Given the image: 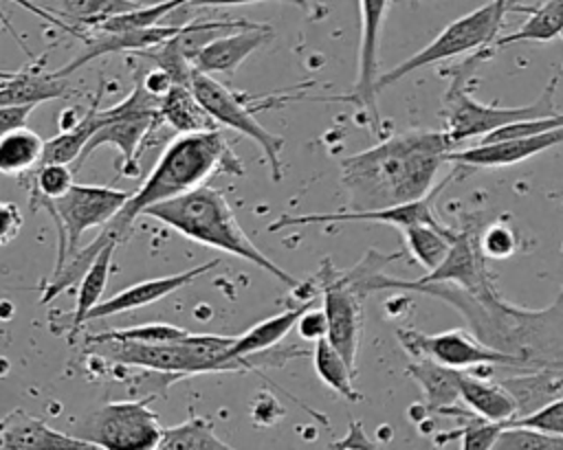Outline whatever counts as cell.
Returning <instances> with one entry per match:
<instances>
[{
  "instance_id": "f1b7e54d",
  "label": "cell",
  "mask_w": 563,
  "mask_h": 450,
  "mask_svg": "<svg viewBox=\"0 0 563 450\" xmlns=\"http://www.w3.org/2000/svg\"><path fill=\"white\" fill-rule=\"evenodd\" d=\"M457 230L444 226L442 222H420L402 228V237L407 244L409 255L427 270H433L440 266V261L446 257Z\"/></svg>"
},
{
  "instance_id": "cb8c5ba5",
  "label": "cell",
  "mask_w": 563,
  "mask_h": 450,
  "mask_svg": "<svg viewBox=\"0 0 563 450\" xmlns=\"http://www.w3.org/2000/svg\"><path fill=\"white\" fill-rule=\"evenodd\" d=\"M416 362L407 364V373L420 386L427 410L440 413L446 406L457 404L460 400V378L462 369L446 367L433 358H413Z\"/></svg>"
},
{
  "instance_id": "e575fe53",
  "label": "cell",
  "mask_w": 563,
  "mask_h": 450,
  "mask_svg": "<svg viewBox=\"0 0 563 450\" xmlns=\"http://www.w3.org/2000/svg\"><path fill=\"white\" fill-rule=\"evenodd\" d=\"M255 22L249 20H198V22H187L180 24L178 33L172 35L174 44L178 46V50L194 61V57L213 40L227 35V33H235L242 29L253 26Z\"/></svg>"
},
{
  "instance_id": "8992f818",
  "label": "cell",
  "mask_w": 563,
  "mask_h": 450,
  "mask_svg": "<svg viewBox=\"0 0 563 450\" xmlns=\"http://www.w3.org/2000/svg\"><path fill=\"white\" fill-rule=\"evenodd\" d=\"M99 112H101L103 123L90 136V140L81 149L75 165L81 167L86 162V158L101 145H114L121 154L119 173L128 176V178H136L141 171L139 156L143 151V143L163 123L161 97L152 94L143 86L141 77L136 75L132 92L117 105L99 110Z\"/></svg>"
},
{
  "instance_id": "4316f807",
  "label": "cell",
  "mask_w": 563,
  "mask_h": 450,
  "mask_svg": "<svg viewBox=\"0 0 563 450\" xmlns=\"http://www.w3.org/2000/svg\"><path fill=\"white\" fill-rule=\"evenodd\" d=\"M314 305V296L310 299H303L299 305L295 307H288L284 310L282 314H275L271 318H264L260 320L257 325H253L251 329H246L242 336H235V342L231 345L229 349V356L231 358H238V356H246V353H253V351H262V349H268L273 345H279L282 338L292 329L297 327V320L299 316Z\"/></svg>"
},
{
  "instance_id": "83f0119b",
  "label": "cell",
  "mask_w": 563,
  "mask_h": 450,
  "mask_svg": "<svg viewBox=\"0 0 563 450\" xmlns=\"http://www.w3.org/2000/svg\"><path fill=\"white\" fill-rule=\"evenodd\" d=\"M44 143L46 140L26 125L13 127L4 136H0V173H31L42 162Z\"/></svg>"
},
{
  "instance_id": "6da1fadb",
  "label": "cell",
  "mask_w": 563,
  "mask_h": 450,
  "mask_svg": "<svg viewBox=\"0 0 563 450\" xmlns=\"http://www.w3.org/2000/svg\"><path fill=\"white\" fill-rule=\"evenodd\" d=\"M374 290H411L440 299L462 314L466 329L477 340L519 358L528 371H563V290L543 310L510 305L495 292L493 279L475 290H466L446 281H402L380 270L367 279V292Z\"/></svg>"
},
{
  "instance_id": "4fadbf2b",
  "label": "cell",
  "mask_w": 563,
  "mask_h": 450,
  "mask_svg": "<svg viewBox=\"0 0 563 450\" xmlns=\"http://www.w3.org/2000/svg\"><path fill=\"white\" fill-rule=\"evenodd\" d=\"M400 347L411 358H433L453 369L479 367V364H497V367H515L528 369L519 358L501 353L482 340H477L468 329H449L442 334H422L416 329H398Z\"/></svg>"
},
{
  "instance_id": "bcb514c9",
  "label": "cell",
  "mask_w": 563,
  "mask_h": 450,
  "mask_svg": "<svg viewBox=\"0 0 563 450\" xmlns=\"http://www.w3.org/2000/svg\"><path fill=\"white\" fill-rule=\"evenodd\" d=\"M35 108L37 105H9V108H0V136L11 132L13 127L26 125V119L31 116V112Z\"/></svg>"
},
{
  "instance_id": "3957f363",
  "label": "cell",
  "mask_w": 563,
  "mask_h": 450,
  "mask_svg": "<svg viewBox=\"0 0 563 450\" xmlns=\"http://www.w3.org/2000/svg\"><path fill=\"white\" fill-rule=\"evenodd\" d=\"M453 147L446 132L407 130L341 158V187L350 211L385 209L429 195Z\"/></svg>"
},
{
  "instance_id": "7c38bea8",
  "label": "cell",
  "mask_w": 563,
  "mask_h": 450,
  "mask_svg": "<svg viewBox=\"0 0 563 450\" xmlns=\"http://www.w3.org/2000/svg\"><path fill=\"white\" fill-rule=\"evenodd\" d=\"M152 397L108 402L99 406L84 424L79 437L95 448H158L161 424L150 408Z\"/></svg>"
},
{
  "instance_id": "d6986e66",
  "label": "cell",
  "mask_w": 563,
  "mask_h": 450,
  "mask_svg": "<svg viewBox=\"0 0 563 450\" xmlns=\"http://www.w3.org/2000/svg\"><path fill=\"white\" fill-rule=\"evenodd\" d=\"M0 448L13 450H86L95 448L88 439L79 435H66L42 419L31 417L22 408H15L0 417Z\"/></svg>"
},
{
  "instance_id": "681fc988",
  "label": "cell",
  "mask_w": 563,
  "mask_h": 450,
  "mask_svg": "<svg viewBox=\"0 0 563 450\" xmlns=\"http://www.w3.org/2000/svg\"><path fill=\"white\" fill-rule=\"evenodd\" d=\"M75 112H77V110H73V108H70V110H64V112L59 114V121H57L59 132H68V130H73V127L81 121V116H84V114L79 116V114H75Z\"/></svg>"
},
{
  "instance_id": "5b68a950",
  "label": "cell",
  "mask_w": 563,
  "mask_h": 450,
  "mask_svg": "<svg viewBox=\"0 0 563 450\" xmlns=\"http://www.w3.org/2000/svg\"><path fill=\"white\" fill-rule=\"evenodd\" d=\"M235 336L189 334L174 342H121L106 340L95 345V353L119 364H132L150 371L196 375L216 371H249L242 356L231 358L229 349Z\"/></svg>"
},
{
  "instance_id": "ffe728a7",
  "label": "cell",
  "mask_w": 563,
  "mask_h": 450,
  "mask_svg": "<svg viewBox=\"0 0 563 450\" xmlns=\"http://www.w3.org/2000/svg\"><path fill=\"white\" fill-rule=\"evenodd\" d=\"M273 40L271 24H253L249 29L227 33L211 44H207L196 57L194 66L200 72L207 75H227L233 77V72L240 68V64L260 46L268 44Z\"/></svg>"
},
{
  "instance_id": "8d00e7d4",
  "label": "cell",
  "mask_w": 563,
  "mask_h": 450,
  "mask_svg": "<svg viewBox=\"0 0 563 450\" xmlns=\"http://www.w3.org/2000/svg\"><path fill=\"white\" fill-rule=\"evenodd\" d=\"M141 7L136 0H59V13L84 26L86 31L99 22Z\"/></svg>"
},
{
  "instance_id": "4dcf8cb0",
  "label": "cell",
  "mask_w": 563,
  "mask_h": 450,
  "mask_svg": "<svg viewBox=\"0 0 563 450\" xmlns=\"http://www.w3.org/2000/svg\"><path fill=\"white\" fill-rule=\"evenodd\" d=\"M563 35V0H545L541 7L530 9V18L512 33L497 37L493 44L504 48L519 42H552Z\"/></svg>"
},
{
  "instance_id": "d4e9b609",
  "label": "cell",
  "mask_w": 563,
  "mask_h": 450,
  "mask_svg": "<svg viewBox=\"0 0 563 450\" xmlns=\"http://www.w3.org/2000/svg\"><path fill=\"white\" fill-rule=\"evenodd\" d=\"M161 116L176 134H196L220 130L218 121L207 112V108L198 101L191 88L174 83L161 97Z\"/></svg>"
},
{
  "instance_id": "7402d4cb",
  "label": "cell",
  "mask_w": 563,
  "mask_h": 450,
  "mask_svg": "<svg viewBox=\"0 0 563 450\" xmlns=\"http://www.w3.org/2000/svg\"><path fill=\"white\" fill-rule=\"evenodd\" d=\"M460 400L479 417L506 424L517 417V402L501 382H490L479 373L462 371Z\"/></svg>"
},
{
  "instance_id": "9a60e30c",
  "label": "cell",
  "mask_w": 563,
  "mask_h": 450,
  "mask_svg": "<svg viewBox=\"0 0 563 450\" xmlns=\"http://www.w3.org/2000/svg\"><path fill=\"white\" fill-rule=\"evenodd\" d=\"M435 191L429 195L396 204V206H385V209H369V211H339V213H308V215H282L275 222L268 224V230H282L290 226H306V224H328V222H380V224H391L396 228H407L411 224L420 222H440L431 209Z\"/></svg>"
},
{
  "instance_id": "7bdbcfd3",
  "label": "cell",
  "mask_w": 563,
  "mask_h": 450,
  "mask_svg": "<svg viewBox=\"0 0 563 450\" xmlns=\"http://www.w3.org/2000/svg\"><path fill=\"white\" fill-rule=\"evenodd\" d=\"M515 233L506 226V224H493L484 230L482 239H479V248L484 252V257H493V259H506L515 252Z\"/></svg>"
},
{
  "instance_id": "2e32d148",
  "label": "cell",
  "mask_w": 563,
  "mask_h": 450,
  "mask_svg": "<svg viewBox=\"0 0 563 450\" xmlns=\"http://www.w3.org/2000/svg\"><path fill=\"white\" fill-rule=\"evenodd\" d=\"M556 145H563V125L532 134V136H517V138H504V140H493V143H479L477 147L468 149H451L446 154L449 162L464 165V167H508L517 165L526 158H532L545 149H552Z\"/></svg>"
},
{
  "instance_id": "ba28073f",
  "label": "cell",
  "mask_w": 563,
  "mask_h": 450,
  "mask_svg": "<svg viewBox=\"0 0 563 450\" xmlns=\"http://www.w3.org/2000/svg\"><path fill=\"white\" fill-rule=\"evenodd\" d=\"M191 90L198 97V101L207 108V112L218 121L220 127L235 130L242 136H246L260 145V149L271 167V180L282 182V178H284V162H282L284 138L279 134L268 132L255 116L260 108H271V105H275V101L255 105V99H249L246 94L227 88L213 75L200 72L198 68L191 79Z\"/></svg>"
},
{
  "instance_id": "f907efd6",
  "label": "cell",
  "mask_w": 563,
  "mask_h": 450,
  "mask_svg": "<svg viewBox=\"0 0 563 450\" xmlns=\"http://www.w3.org/2000/svg\"><path fill=\"white\" fill-rule=\"evenodd\" d=\"M495 4H497L501 11H506V13H508V9H510V0H495Z\"/></svg>"
},
{
  "instance_id": "5bb4252c",
  "label": "cell",
  "mask_w": 563,
  "mask_h": 450,
  "mask_svg": "<svg viewBox=\"0 0 563 450\" xmlns=\"http://www.w3.org/2000/svg\"><path fill=\"white\" fill-rule=\"evenodd\" d=\"M389 0H358V15H361V40H358V68L356 81L350 94L339 97L341 101L354 103L358 110L365 112L369 125L380 132V114H378V44L380 31L387 15Z\"/></svg>"
},
{
  "instance_id": "603a6c76",
  "label": "cell",
  "mask_w": 563,
  "mask_h": 450,
  "mask_svg": "<svg viewBox=\"0 0 563 450\" xmlns=\"http://www.w3.org/2000/svg\"><path fill=\"white\" fill-rule=\"evenodd\" d=\"M73 94L68 79L55 72L22 70L11 72L0 81V108L9 105H40L59 97Z\"/></svg>"
},
{
  "instance_id": "836d02e7",
  "label": "cell",
  "mask_w": 563,
  "mask_h": 450,
  "mask_svg": "<svg viewBox=\"0 0 563 450\" xmlns=\"http://www.w3.org/2000/svg\"><path fill=\"white\" fill-rule=\"evenodd\" d=\"M548 371L550 369H537V373L532 375H519L501 382L517 402V417L532 413L534 408L554 400L559 391H563V378L550 375Z\"/></svg>"
},
{
  "instance_id": "d6a6232c",
  "label": "cell",
  "mask_w": 563,
  "mask_h": 450,
  "mask_svg": "<svg viewBox=\"0 0 563 450\" xmlns=\"http://www.w3.org/2000/svg\"><path fill=\"white\" fill-rule=\"evenodd\" d=\"M161 450H176V448H189V450H229L231 443L222 441L213 432V424L207 417L189 415L183 424L163 428L158 439Z\"/></svg>"
},
{
  "instance_id": "7a4b0ae2",
  "label": "cell",
  "mask_w": 563,
  "mask_h": 450,
  "mask_svg": "<svg viewBox=\"0 0 563 450\" xmlns=\"http://www.w3.org/2000/svg\"><path fill=\"white\" fill-rule=\"evenodd\" d=\"M216 173H244V165L231 149L224 134L220 130L178 134L163 149L145 182L136 191H132V195L119 209V213L106 226L99 228L97 237L90 244L81 246L64 263V268L51 277L48 285L42 292L40 303H51L55 296L79 283V279L106 244H123L130 237L134 220L143 215L147 206L187 193Z\"/></svg>"
},
{
  "instance_id": "f35d334b",
  "label": "cell",
  "mask_w": 563,
  "mask_h": 450,
  "mask_svg": "<svg viewBox=\"0 0 563 450\" xmlns=\"http://www.w3.org/2000/svg\"><path fill=\"white\" fill-rule=\"evenodd\" d=\"M26 176H31L29 202L31 200H57L75 184L73 169L66 162H42Z\"/></svg>"
},
{
  "instance_id": "9c48e42d",
  "label": "cell",
  "mask_w": 563,
  "mask_h": 450,
  "mask_svg": "<svg viewBox=\"0 0 563 450\" xmlns=\"http://www.w3.org/2000/svg\"><path fill=\"white\" fill-rule=\"evenodd\" d=\"M504 15H506V11H501L495 4V0H490V2L482 4L479 9L449 22L424 48H420L416 55L400 61L385 75H378L376 90L380 92L383 88L396 83L398 79H405L409 72L418 70L422 66L444 61V59L464 55L468 50H477L486 44H493L495 33L504 22Z\"/></svg>"
},
{
  "instance_id": "f6af8a7d",
  "label": "cell",
  "mask_w": 563,
  "mask_h": 450,
  "mask_svg": "<svg viewBox=\"0 0 563 450\" xmlns=\"http://www.w3.org/2000/svg\"><path fill=\"white\" fill-rule=\"evenodd\" d=\"M297 331L303 340H319L328 334V320H325V312L323 307L321 310H314V307H308L299 320H297Z\"/></svg>"
},
{
  "instance_id": "484cf974",
  "label": "cell",
  "mask_w": 563,
  "mask_h": 450,
  "mask_svg": "<svg viewBox=\"0 0 563 450\" xmlns=\"http://www.w3.org/2000/svg\"><path fill=\"white\" fill-rule=\"evenodd\" d=\"M103 79H101V83H99V90H97V94L92 97V101H90V105H88V110L84 112V116H81V121L73 127V130H68V132H59L57 136H53L51 140H46L44 143V154H42V162H66V165H73L77 158H79V154H81V149L86 147V143L90 140V136L99 130V125L103 123L101 121V97H103ZM40 162V165H42Z\"/></svg>"
},
{
  "instance_id": "277c9868",
  "label": "cell",
  "mask_w": 563,
  "mask_h": 450,
  "mask_svg": "<svg viewBox=\"0 0 563 450\" xmlns=\"http://www.w3.org/2000/svg\"><path fill=\"white\" fill-rule=\"evenodd\" d=\"M143 215H152L154 220L172 226L180 235L202 246L246 259L288 288H301L303 283L284 268H279L251 241V237L242 230L224 193L209 184H198L187 193L152 204L143 211Z\"/></svg>"
},
{
  "instance_id": "60d3db41",
  "label": "cell",
  "mask_w": 563,
  "mask_h": 450,
  "mask_svg": "<svg viewBox=\"0 0 563 450\" xmlns=\"http://www.w3.org/2000/svg\"><path fill=\"white\" fill-rule=\"evenodd\" d=\"M506 426H521V428H532V430L563 437V397H554L543 406L534 408L532 413L508 421Z\"/></svg>"
},
{
  "instance_id": "816d5d0a",
  "label": "cell",
  "mask_w": 563,
  "mask_h": 450,
  "mask_svg": "<svg viewBox=\"0 0 563 450\" xmlns=\"http://www.w3.org/2000/svg\"><path fill=\"white\" fill-rule=\"evenodd\" d=\"M9 75H11V72H0V77H9Z\"/></svg>"
},
{
  "instance_id": "f5cc1de1",
  "label": "cell",
  "mask_w": 563,
  "mask_h": 450,
  "mask_svg": "<svg viewBox=\"0 0 563 450\" xmlns=\"http://www.w3.org/2000/svg\"><path fill=\"white\" fill-rule=\"evenodd\" d=\"M561 37H563V35H561Z\"/></svg>"
},
{
  "instance_id": "f546056e",
  "label": "cell",
  "mask_w": 563,
  "mask_h": 450,
  "mask_svg": "<svg viewBox=\"0 0 563 450\" xmlns=\"http://www.w3.org/2000/svg\"><path fill=\"white\" fill-rule=\"evenodd\" d=\"M117 246L119 244H114V241L106 244L99 250V255L95 257V261L90 263V268L79 279L77 303H75V312H73V320H70V334L73 336L79 329V325H84L86 314L101 301V294H103V290L108 285V279H110V270H112V259H114Z\"/></svg>"
},
{
  "instance_id": "ab89813d",
  "label": "cell",
  "mask_w": 563,
  "mask_h": 450,
  "mask_svg": "<svg viewBox=\"0 0 563 450\" xmlns=\"http://www.w3.org/2000/svg\"><path fill=\"white\" fill-rule=\"evenodd\" d=\"M178 33V31H176ZM134 57H141V59H150L154 66L163 68L174 83L178 86H187L191 88V79H194V72H196V66L191 59H187L178 46L174 44L172 37H167L165 42L152 46V48H145V50H136L132 53Z\"/></svg>"
},
{
  "instance_id": "e0dca14e",
  "label": "cell",
  "mask_w": 563,
  "mask_h": 450,
  "mask_svg": "<svg viewBox=\"0 0 563 450\" xmlns=\"http://www.w3.org/2000/svg\"><path fill=\"white\" fill-rule=\"evenodd\" d=\"M180 29V24H154V26H145V29H128V31H101V29H88L86 33H81V42H84V50L64 68L55 70V75L59 77H68L70 72H75L77 68H81L84 64L101 57V55H110V53H136V50H145L152 48L161 42H165L167 37H172L176 31Z\"/></svg>"
},
{
  "instance_id": "c3c4849f",
  "label": "cell",
  "mask_w": 563,
  "mask_h": 450,
  "mask_svg": "<svg viewBox=\"0 0 563 450\" xmlns=\"http://www.w3.org/2000/svg\"><path fill=\"white\" fill-rule=\"evenodd\" d=\"M257 2H286L297 4L301 9L308 7V0H189L180 9H200V7H240V4H257Z\"/></svg>"
},
{
  "instance_id": "52a82bcc",
  "label": "cell",
  "mask_w": 563,
  "mask_h": 450,
  "mask_svg": "<svg viewBox=\"0 0 563 450\" xmlns=\"http://www.w3.org/2000/svg\"><path fill=\"white\" fill-rule=\"evenodd\" d=\"M132 191L97 184H73L57 200H31V209H44L57 230V255L53 274L79 250V239L90 228L106 226L128 202Z\"/></svg>"
},
{
  "instance_id": "d590c367",
  "label": "cell",
  "mask_w": 563,
  "mask_h": 450,
  "mask_svg": "<svg viewBox=\"0 0 563 450\" xmlns=\"http://www.w3.org/2000/svg\"><path fill=\"white\" fill-rule=\"evenodd\" d=\"M440 415H449V417H457L462 421V428L453 435H446V437H438L435 441L438 443H444L449 439H455L460 441L462 448L471 450V448H495V441L499 437V432L504 430V424L499 421H490V419H484L479 417L477 413H473L468 406L466 408H455L453 406H446L440 410Z\"/></svg>"
},
{
  "instance_id": "30bf717a",
  "label": "cell",
  "mask_w": 563,
  "mask_h": 450,
  "mask_svg": "<svg viewBox=\"0 0 563 450\" xmlns=\"http://www.w3.org/2000/svg\"><path fill=\"white\" fill-rule=\"evenodd\" d=\"M559 77H550L545 90L537 101L530 105H486L479 101H473L460 86H453L446 92V105H444V119H446V134L453 140V145L464 143L473 136H484L501 125L523 121V119H541L556 114L554 105V90H556Z\"/></svg>"
},
{
  "instance_id": "1f68e13d",
  "label": "cell",
  "mask_w": 563,
  "mask_h": 450,
  "mask_svg": "<svg viewBox=\"0 0 563 450\" xmlns=\"http://www.w3.org/2000/svg\"><path fill=\"white\" fill-rule=\"evenodd\" d=\"M312 362H314V371H317L319 380L328 389H332L334 393H339L341 397H345L350 402L361 400V393L352 384L354 369L345 362V358L339 353V349L325 336L314 340Z\"/></svg>"
},
{
  "instance_id": "7dc6e473",
  "label": "cell",
  "mask_w": 563,
  "mask_h": 450,
  "mask_svg": "<svg viewBox=\"0 0 563 450\" xmlns=\"http://www.w3.org/2000/svg\"><path fill=\"white\" fill-rule=\"evenodd\" d=\"M332 448H374V441L365 435L363 424L361 421H350L347 426V435L332 441Z\"/></svg>"
},
{
  "instance_id": "44dd1931",
  "label": "cell",
  "mask_w": 563,
  "mask_h": 450,
  "mask_svg": "<svg viewBox=\"0 0 563 450\" xmlns=\"http://www.w3.org/2000/svg\"><path fill=\"white\" fill-rule=\"evenodd\" d=\"M420 283H455L466 290H475L490 281L486 263H484V252L479 244H473V237L468 233H457L446 257L440 261L438 268L429 270L424 277L416 279Z\"/></svg>"
},
{
  "instance_id": "8fae6325",
  "label": "cell",
  "mask_w": 563,
  "mask_h": 450,
  "mask_svg": "<svg viewBox=\"0 0 563 450\" xmlns=\"http://www.w3.org/2000/svg\"><path fill=\"white\" fill-rule=\"evenodd\" d=\"M323 294V312L328 320L325 338L339 349L345 362L356 371V353L363 331V299L365 294L350 281L345 270H336L330 259L312 279Z\"/></svg>"
},
{
  "instance_id": "ee69618b",
  "label": "cell",
  "mask_w": 563,
  "mask_h": 450,
  "mask_svg": "<svg viewBox=\"0 0 563 450\" xmlns=\"http://www.w3.org/2000/svg\"><path fill=\"white\" fill-rule=\"evenodd\" d=\"M22 224H24V217L20 206L13 202L0 200V248L11 244L18 237V233L22 230Z\"/></svg>"
},
{
  "instance_id": "ac0fdd59",
  "label": "cell",
  "mask_w": 563,
  "mask_h": 450,
  "mask_svg": "<svg viewBox=\"0 0 563 450\" xmlns=\"http://www.w3.org/2000/svg\"><path fill=\"white\" fill-rule=\"evenodd\" d=\"M218 263H220V259H211V261H205L202 266H196V268H191V270H183V272H174V274L156 277V279H145V281L134 283V285H128V288H123L121 292L112 294L110 299L99 301V303L86 314V320L106 318V316H114V314H123V312H132V310L152 305V303L165 299L167 294H172V292H176V290H183L185 285H189L191 281H196L198 277H202L205 272L213 270ZM86 320H84V323H86Z\"/></svg>"
},
{
  "instance_id": "b9f144b4",
  "label": "cell",
  "mask_w": 563,
  "mask_h": 450,
  "mask_svg": "<svg viewBox=\"0 0 563 450\" xmlns=\"http://www.w3.org/2000/svg\"><path fill=\"white\" fill-rule=\"evenodd\" d=\"M495 448H563V437L521 426H506L499 432Z\"/></svg>"
},
{
  "instance_id": "74e56055",
  "label": "cell",
  "mask_w": 563,
  "mask_h": 450,
  "mask_svg": "<svg viewBox=\"0 0 563 450\" xmlns=\"http://www.w3.org/2000/svg\"><path fill=\"white\" fill-rule=\"evenodd\" d=\"M191 331L178 327V325H169V323H143L136 327H123V329H108V331H99V334H88L86 342L88 345H97V342H106V340H121V342H174L180 340L185 336H189Z\"/></svg>"
}]
</instances>
